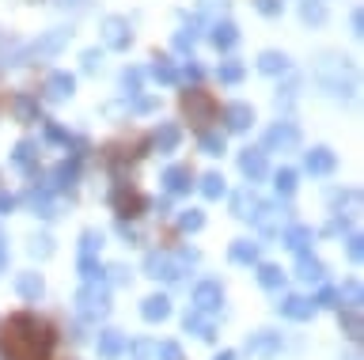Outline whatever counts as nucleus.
Wrapping results in <instances>:
<instances>
[{
	"instance_id": "nucleus-1",
	"label": "nucleus",
	"mask_w": 364,
	"mask_h": 360,
	"mask_svg": "<svg viewBox=\"0 0 364 360\" xmlns=\"http://www.w3.org/2000/svg\"><path fill=\"white\" fill-rule=\"evenodd\" d=\"M57 345V334L50 322L34 319V315H11V319L0 326V353L8 360H50Z\"/></svg>"
},
{
	"instance_id": "nucleus-2",
	"label": "nucleus",
	"mask_w": 364,
	"mask_h": 360,
	"mask_svg": "<svg viewBox=\"0 0 364 360\" xmlns=\"http://www.w3.org/2000/svg\"><path fill=\"white\" fill-rule=\"evenodd\" d=\"M76 303H80V315L84 319H102V315L110 311V303H107V292L102 288H95V285H87L84 292L76 296Z\"/></svg>"
},
{
	"instance_id": "nucleus-3",
	"label": "nucleus",
	"mask_w": 364,
	"mask_h": 360,
	"mask_svg": "<svg viewBox=\"0 0 364 360\" xmlns=\"http://www.w3.org/2000/svg\"><path fill=\"white\" fill-rule=\"evenodd\" d=\"M182 110L198 121V126H209L213 114H216V103L209 95H201V92H186V99H182Z\"/></svg>"
},
{
	"instance_id": "nucleus-4",
	"label": "nucleus",
	"mask_w": 364,
	"mask_h": 360,
	"mask_svg": "<svg viewBox=\"0 0 364 360\" xmlns=\"http://www.w3.org/2000/svg\"><path fill=\"white\" fill-rule=\"evenodd\" d=\"M224 303V292L216 280H201L198 288H193V311H216Z\"/></svg>"
},
{
	"instance_id": "nucleus-5",
	"label": "nucleus",
	"mask_w": 364,
	"mask_h": 360,
	"mask_svg": "<svg viewBox=\"0 0 364 360\" xmlns=\"http://www.w3.org/2000/svg\"><path fill=\"white\" fill-rule=\"evenodd\" d=\"M114 209H118V217H141L144 212V197L136 194V190H114Z\"/></svg>"
},
{
	"instance_id": "nucleus-6",
	"label": "nucleus",
	"mask_w": 364,
	"mask_h": 360,
	"mask_svg": "<svg viewBox=\"0 0 364 360\" xmlns=\"http://www.w3.org/2000/svg\"><path fill=\"white\" fill-rule=\"evenodd\" d=\"M277 311L284 315V319L304 322V319H311V315H315V303H311V300H304V296H284V300L277 303Z\"/></svg>"
},
{
	"instance_id": "nucleus-7",
	"label": "nucleus",
	"mask_w": 364,
	"mask_h": 360,
	"mask_svg": "<svg viewBox=\"0 0 364 360\" xmlns=\"http://www.w3.org/2000/svg\"><path fill=\"white\" fill-rule=\"evenodd\" d=\"M141 315H144L148 322H164L167 315H171V300H167V296H148L144 307H141Z\"/></svg>"
},
{
	"instance_id": "nucleus-8",
	"label": "nucleus",
	"mask_w": 364,
	"mask_h": 360,
	"mask_svg": "<svg viewBox=\"0 0 364 360\" xmlns=\"http://www.w3.org/2000/svg\"><path fill=\"white\" fill-rule=\"evenodd\" d=\"M125 349V337L118 334V330H107V334H99V356H107V360H114Z\"/></svg>"
},
{
	"instance_id": "nucleus-9",
	"label": "nucleus",
	"mask_w": 364,
	"mask_h": 360,
	"mask_svg": "<svg viewBox=\"0 0 364 360\" xmlns=\"http://www.w3.org/2000/svg\"><path fill=\"white\" fill-rule=\"evenodd\" d=\"M300 280H311V285H318V280H323V262H318V258H311V254H300Z\"/></svg>"
},
{
	"instance_id": "nucleus-10",
	"label": "nucleus",
	"mask_w": 364,
	"mask_h": 360,
	"mask_svg": "<svg viewBox=\"0 0 364 360\" xmlns=\"http://www.w3.org/2000/svg\"><path fill=\"white\" fill-rule=\"evenodd\" d=\"M16 288H19L23 300H38V296H42V277H38V273H23V277L16 280Z\"/></svg>"
},
{
	"instance_id": "nucleus-11",
	"label": "nucleus",
	"mask_w": 364,
	"mask_h": 360,
	"mask_svg": "<svg viewBox=\"0 0 364 360\" xmlns=\"http://www.w3.org/2000/svg\"><path fill=\"white\" fill-rule=\"evenodd\" d=\"M182 322H186V330H193L198 337H213V322L201 319V311H186V319H182Z\"/></svg>"
},
{
	"instance_id": "nucleus-12",
	"label": "nucleus",
	"mask_w": 364,
	"mask_h": 360,
	"mask_svg": "<svg viewBox=\"0 0 364 360\" xmlns=\"http://www.w3.org/2000/svg\"><path fill=\"white\" fill-rule=\"evenodd\" d=\"M167 190H171V194L190 190V171H186V167H171V171H167Z\"/></svg>"
},
{
	"instance_id": "nucleus-13",
	"label": "nucleus",
	"mask_w": 364,
	"mask_h": 360,
	"mask_svg": "<svg viewBox=\"0 0 364 360\" xmlns=\"http://www.w3.org/2000/svg\"><path fill=\"white\" fill-rule=\"evenodd\" d=\"M284 243H289L296 254H304L307 246H311V231H307V228H289V235H284Z\"/></svg>"
},
{
	"instance_id": "nucleus-14",
	"label": "nucleus",
	"mask_w": 364,
	"mask_h": 360,
	"mask_svg": "<svg viewBox=\"0 0 364 360\" xmlns=\"http://www.w3.org/2000/svg\"><path fill=\"white\" fill-rule=\"evenodd\" d=\"M243 171L250 178H262V175H266V156H262V152H247L243 156Z\"/></svg>"
},
{
	"instance_id": "nucleus-15",
	"label": "nucleus",
	"mask_w": 364,
	"mask_h": 360,
	"mask_svg": "<svg viewBox=\"0 0 364 360\" xmlns=\"http://www.w3.org/2000/svg\"><path fill=\"white\" fill-rule=\"evenodd\" d=\"M258 258V243H250V239H239L232 246V262H255Z\"/></svg>"
},
{
	"instance_id": "nucleus-16",
	"label": "nucleus",
	"mask_w": 364,
	"mask_h": 360,
	"mask_svg": "<svg viewBox=\"0 0 364 360\" xmlns=\"http://www.w3.org/2000/svg\"><path fill=\"white\" fill-rule=\"evenodd\" d=\"M258 280H262V288H281L284 285V273L277 266H262L258 269Z\"/></svg>"
},
{
	"instance_id": "nucleus-17",
	"label": "nucleus",
	"mask_w": 364,
	"mask_h": 360,
	"mask_svg": "<svg viewBox=\"0 0 364 360\" xmlns=\"http://www.w3.org/2000/svg\"><path fill=\"white\" fill-rule=\"evenodd\" d=\"M307 167L323 175V171H330V167H334V156H330V152H311V156H307Z\"/></svg>"
},
{
	"instance_id": "nucleus-18",
	"label": "nucleus",
	"mask_w": 364,
	"mask_h": 360,
	"mask_svg": "<svg viewBox=\"0 0 364 360\" xmlns=\"http://www.w3.org/2000/svg\"><path fill=\"white\" fill-rule=\"evenodd\" d=\"M338 296H346V303H349L353 311L360 307V285H357V280H346V285H341V292H338Z\"/></svg>"
},
{
	"instance_id": "nucleus-19",
	"label": "nucleus",
	"mask_w": 364,
	"mask_h": 360,
	"mask_svg": "<svg viewBox=\"0 0 364 360\" xmlns=\"http://www.w3.org/2000/svg\"><path fill=\"white\" fill-rule=\"evenodd\" d=\"M247 121H250V110L247 107H228V126H232V129H243Z\"/></svg>"
},
{
	"instance_id": "nucleus-20",
	"label": "nucleus",
	"mask_w": 364,
	"mask_h": 360,
	"mask_svg": "<svg viewBox=\"0 0 364 360\" xmlns=\"http://www.w3.org/2000/svg\"><path fill=\"white\" fill-rule=\"evenodd\" d=\"M178 224H182V231H198L201 224H205V217H201L198 209H190V212H182V220H178Z\"/></svg>"
},
{
	"instance_id": "nucleus-21",
	"label": "nucleus",
	"mask_w": 364,
	"mask_h": 360,
	"mask_svg": "<svg viewBox=\"0 0 364 360\" xmlns=\"http://www.w3.org/2000/svg\"><path fill=\"white\" fill-rule=\"evenodd\" d=\"M250 349H255V353H273V349H277V337H273V334H258L255 342H250Z\"/></svg>"
},
{
	"instance_id": "nucleus-22",
	"label": "nucleus",
	"mask_w": 364,
	"mask_h": 360,
	"mask_svg": "<svg viewBox=\"0 0 364 360\" xmlns=\"http://www.w3.org/2000/svg\"><path fill=\"white\" fill-rule=\"evenodd\" d=\"M156 360H182V349L175 342H164V345H156Z\"/></svg>"
},
{
	"instance_id": "nucleus-23",
	"label": "nucleus",
	"mask_w": 364,
	"mask_h": 360,
	"mask_svg": "<svg viewBox=\"0 0 364 360\" xmlns=\"http://www.w3.org/2000/svg\"><path fill=\"white\" fill-rule=\"evenodd\" d=\"M201 190H205V197H220V194H224V178H220V175H209Z\"/></svg>"
},
{
	"instance_id": "nucleus-24",
	"label": "nucleus",
	"mask_w": 364,
	"mask_h": 360,
	"mask_svg": "<svg viewBox=\"0 0 364 360\" xmlns=\"http://www.w3.org/2000/svg\"><path fill=\"white\" fill-rule=\"evenodd\" d=\"M269 144H296V129H289V126H277V129H273L269 133Z\"/></svg>"
},
{
	"instance_id": "nucleus-25",
	"label": "nucleus",
	"mask_w": 364,
	"mask_h": 360,
	"mask_svg": "<svg viewBox=\"0 0 364 360\" xmlns=\"http://www.w3.org/2000/svg\"><path fill=\"white\" fill-rule=\"evenodd\" d=\"M107 42H110V46H122V42H125V31H122L118 19H110V23H107Z\"/></svg>"
},
{
	"instance_id": "nucleus-26",
	"label": "nucleus",
	"mask_w": 364,
	"mask_h": 360,
	"mask_svg": "<svg viewBox=\"0 0 364 360\" xmlns=\"http://www.w3.org/2000/svg\"><path fill=\"white\" fill-rule=\"evenodd\" d=\"M213 38H216V46H232V42H235V27H228V23H224V27H216V35H213Z\"/></svg>"
},
{
	"instance_id": "nucleus-27",
	"label": "nucleus",
	"mask_w": 364,
	"mask_h": 360,
	"mask_svg": "<svg viewBox=\"0 0 364 360\" xmlns=\"http://www.w3.org/2000/svg\"><path fill=\"white\" fill-rule=\"evenodd\" d=\"M341 322H346V334L353 337V342H357V337H360V319H357V315H341Z\"/></svg>"
},
{
	"instance_id": "nucleus-28",
	"label": "nucleus",
	"mask_w": 364,
	"mask_h": 360,
	"mask_svg": "<svg viewBox=\"0 0 364 360\" xmlns=\"http://www.w3.org/2000/svg\"><path fill=\"white\" fill-rule=\"evenodd\" d=\"M277 190H281V194H292V190H296V175L292 171H281L277 175Z\"/></svg>"
},
{
	"instance_id": "nucleus-29",
	"label": "nucleus",
	"mask_w": 364,
	"mask_h": 360,
	"mask_svg": "<svg viewBox=\"0 0 364 360\" xmlns=\"http://www.w3.org/2000/svg\"><path fill=\"white\" fill-rule=\"evenodd\" d=\"M50 87H53L50 95H65V92H73V80H68V76H53Z\"/></svg>"
},
{
	"instance_id": "nucleus-30",
	"label": "nucleus",
	"mask_w": 364,
	"mask_h": 360,
	"mask_svg": "<svg viewBox=\"0 0 364 360\" xmlns=\"http://www.w3.org/2000/svg\"><path fill=\"white\" fill-rule=\"evenodd\" d=\"M247 209H255V197H250V194H239V197H235V217H247Z\"/></svg>"
},
{
	"instance_id": "nucleus-31",
	"label": "nucleus",
	"mask_w": 364,
	"mask_h": 360,
	"mask_svg": "<svg viewBox=\"0 0 364 360\" xmlns=\"http://www.w3.org/2000/svg\"><path fill=\"white\" fill-rule=\"evenodd\" d=\"M152 353H156V345H152V342H136V345H133V356H136V360H148Z\"/></svg>"
},
{
	"instance_id": "nucleus-32",
	"label": "nucleus",
	"mask_w": 364,
	"mask_h": 360,
	"mask_svg": "<svg viewBox=\"0 0 364 360\" xmlns=\"http://www.w3.org/2000/svg\"><path fill=\"white\" fill-rule=\"evenodd\" d=\"M360 254H364V246H360V235H353V239H349V258H353V262H360Z\"/></svg>"
},
{
	"instance_id": "nucleus-33",
	"label": "nucleus",
	"mask_w": 364,
	"mask_h": 360,
	"mask_svg": "<svg viewBox=\"0 0 364 360\" xmlns=\"http://www.w3.org/2000/svg\"><path fill=\"white\" fill-rule=\"evenodd\" d=\"M262 69H266V72H277V69H284V61L269 53V58H262Z\"/></svg>"
},
{
	"instance_id": "nucleus-34",
	"label": "nucleus",
	"mask_w": 364,
	"mask_h": 360,
	"mask_svg": "<svg viewBox=\"0 0 364 360\" xmlns=\"http://www.w3.org/2000/svg\"><path fill=\"white\" fill-rule=\"evenodd\" d=\"M334 300H338L334 288H323V292H318V303H323V307H334Z\"/></svg>"
},
{
	"instance_id": "nucleus-35",
	"label": "nucleus",
	"mask_w": 364,
	"mask_h": 360,
	"mask_svg": "<svg viewBox=\"0 0 364 360\" xmlns=\"http://www.w3.org/2000/svg\"><path fill=\"white\" fill-rule=\"evenodd\" d=\"M4 262H8V243H4V235H0V269H4Z\"/></svg>"
},
{
	"instance_id": "nucleus-36",
	"label": "nucleus",
	"mask_w": 364,
	"mask_h": 360,
	"mask_svg": "<svg viewBox=\"0 0 364 360\" xmlns=\"http://www.w3.org/2000/svg\"><path fill=\"white\" fill-rule=\"evenodd\" d=\"M4 209H11V197H8V194H0V212H4Z\"/></svg>"
},
{
	"instance_id": "nucleus-37",
	"label": "nucleus",
	"mask_w": 364,
	"mask_h": 360,
	"mask_svg": "<svg viewBox=\"0 0 364 360\" xmlns=\"http://www.w3.org/2000/svg\"><path fill=\"white\" fill-rule=\"evenodd\" d=\"M216 360H235V353H220V356H216Z\"/></svg>"
}]
</instances>
